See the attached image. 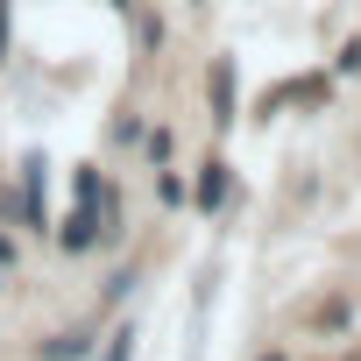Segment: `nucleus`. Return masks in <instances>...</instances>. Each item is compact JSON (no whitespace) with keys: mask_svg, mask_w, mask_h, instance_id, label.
Segmentation results:
<instances>
[{"mask_svg":"<svg viewBox=\"0 0 361 361\" xmlns=\"http://www.w3.org/2000/svg\"><path fill=\"white\" fill-rule=\"evenodd\" d=\"M106 361H128V333H114V347H106Z\"/></svg>","mask_w":361,"mask_h":361,"instance_id":"obj_7","label":"nucleus"},{"mask_svg":"<svg viewBox=\"0 0 361 361\" xmlns=\"http://www.w3.org/2000/svg\"><path fill=\"white\" fill-rule=\"evenodd\" d=\"M0 64H8V0H0Z\"/></svg>","mask_w":361,"mask_h":361,"instance_id":"obj_6","label":"nucleus"},{"mask_svg":"<svg viewBox=\"0 0 361 361\" xmlns=\"http://www.w3.org/2000/svg\"><path fill=\"white\" fill-rule=\"evenodd\" d=\"M206 85H213V128H234V64H227V57H220V64H213V78H206Z\"/></svg>","mask_w":361,"mask_h":361,"instance_id":"obj_2","label":"nucleus"},{"mask_svg":"<svg viewBox=\"0 0 361 361\" xmlns=\"http://www.w3.org/2000/svg\"><path fill=\"white\" fill-rule=\"evenodd\" d=\"M262 361H283V354H262Z\"/></svg>","mask_w":361,"mask_h":361,"instance_id":"obj_8","label":"nucleus"},{"mask_svg":"<svg viewBox=\"0 0 361 361\" xmlns=\"http://www.w3.org/2000/svg\"><path fill=\"white\" fill-rule=\"evenodd\" d=\"M22 213H29V227H43V156L22 163Z\"/></svg>","mask_w":361,"mask_h":361,"instance_id":"obj_3","label":"nucleus"},{"mask_svg":"<svg viewBox=\"0 0 361 361\" xmlns=\"http://www.w3.org/2000/svg\"><path fill=\"white\" fill-rule=\"evenodd\" d=\"M192 199H199V213H213V206L227 199V163H220V156L199 170V192H192Z\"/></svg>","mask_w":361,"mask_h":361,"instance_id":"obj_4","label":"nucleus"},{"mask_svg":"<svg viewBox=\"0 0 361 361\" xmlns=\"http://www.w3.org/2000/svg\"><path fill=\"white\" fill-rule=\"evenodd\" d=\"M15 262H22V248H15L8 234H0V269H15Z\"/></svg>","mask_w":361,"mask_h":361,"instance_id":"obj_5","label":"nucleus"},{"mask_svg":"<svg viewBox=\"0 0 361 361\" xmlns=\"http://www.w3.org/2000/svg\"><path fill=\"white\" fill-rule=\"evenodd\" d=\"M99 234H106V213H99V170H78V206L64 213V227H57V248L85 255Z\"/></svg>","mask_w":361,"mask_h":361,"instance_id":"obj_1","label":"nucleus"}]
</instances>
